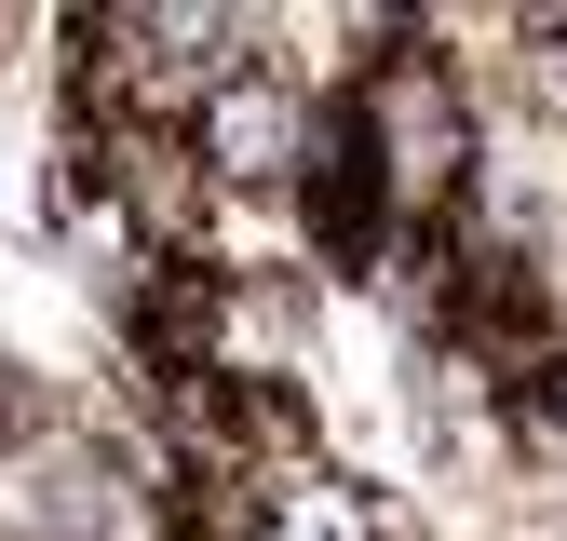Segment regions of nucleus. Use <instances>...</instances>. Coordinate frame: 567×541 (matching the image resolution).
<instances>
[{
	"label": "nucleus",
	"mask_w": 567,
	"mask_h": 541,
	"mask_svg": "<svg viewBox=\"0 0 567 541\" xmlns=\"http://www.w3.org/2000/svg\"><path fill=\"white\" fill-rule=\"evenodd\" d=\"M298 150H311V109H298V82L284 68H217V82L189 95V163H203V190H230V203H284L298 190Z\"/></svg>",
	"instance_id": "f03ea898"
},
{
	"label": "nucleus",
	"mask_w": 567,
	"mask_h": 541,
	"mask_svg": "<svg viewBox=\"0 0 567 541\" xmlns=\"http://www.w3.org/2000/svg\"><path fill=\"white\" fill-rule=\"evenodd\" d=\"M284 217H298V244H311L324 270H365V285L392 270V190H379V163H365V122H351V95L311 109V150H298Z\"/></svg>",
	"instance_id": "7ed1b4c3"
},
{
	"label": "nucleus",
	"mask_w": 567,
	"mask_h": 541,
	"mask_svg": "<svg viewBox=\"0 0 567 541\" xmlns=\"http://www.w3.org/2000/svg\"><path fill=\"white\" fill-rule=\"evenodd\" d=\"M365 41H379V54H365V82H351V122H365V163H379V190H392V244L486 217L473 82H460V54H433V14H379Z\"/></svg>",
	"instance_id": "f257e3e1"
},
{
	"label": "nucleus",
	"mask_w": 567,
	"mask_h": 541,
	"mask_svg": "<svg viewBox=\"0 0 567 541\" xmlns=\"http://www.w3.org/2000/svg\"><path fill=\"white\" fill-rule=\"evenodd\" d=\"M41 420H54V406H41V379H28V366H14V353H0V447H28V433H41Z\"/></svg>",
	"instance_id": "39448f33"
},
{
	"label": "nucleus",
	"mask_w": 567,
	"mask_h": 541,
	"mask_svg": "<svg viewBox=\"0 0 567 541\" xmlns=\"http://www.w3.org/2000/svg\"><path fill=\"white\" fill-rule=\"evenodd\" d=\"M514 41H527V95H540V109H554V135H567V14H527Z\"/></svg>",
	"instance_id": "20e7f679"
}]
</instances>
